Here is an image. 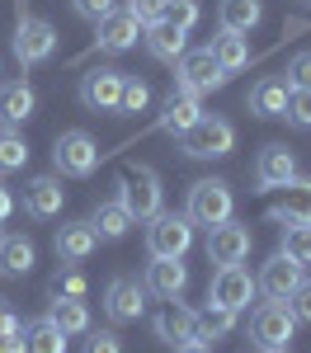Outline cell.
Returning <instances> with one entry per match:
<instances>
[{
	"mask_svg": "<svg viewBox=\"0 0 311 353\" xmlns=\"http://www.w3.org/2000/svg\"><path fill=\"white\" fill-rule=\"evenodd\" d=\"M174 146L189 156V161H222L236 151V128L226 123L222 113H203L189 132L174 137Z\"/></svg>",
	"mask_w": 311,
	"mask_h": 353,
	"instance_id": "obj_1",
	"label": "cell"
},
{
	"mask_svg": "<svg viewBox=\"0 0 311 353\" xmlns=\"http://www.w3.org/2000/svg\"><path fill=\"white\" fill-rule=\"evenodd\" d=\"M118 203L128 208V217H132V221H151L161 208H165L161 174H156L151 165H132V170H123V179H118Z\"/></svg>",
	"mask_w": 311,
	"mask_h": 353,
	"instance_id": "obj_2",
	"label": "cell"
},
{
	"mask_svg": "<svg viewBox=\"0 0 311 353\" xmlns=\"http://www.w3.org/2000/svg\"><path fill=\"white\" fill-rule=\"evenodd\" d=\"M194 250V221L184 212H156L146 221V254L151 259H184Z\"/></svg>",
	"mask_w": 311,
	"mask_h": 353,
	"instance_id": "obj_3",
	"label": "cell"
},
{
	"mask_svg": "<svg viewBox=\"0 0 311 353\" xmlns=\"http://www.w3.org/2000/svg\"><path fill=\"white\" fill-rule=\"evenodd\" d=\"M236 212V193L226 179H198L189 189V203H184V217L194 226H222Z\"/></svg>",
	"mask_w": 311,
	"mask_h": 353,
	"instance_id": "obj_4",
	"label": "cell"
},
{
	"mask_svg": "<svg viewBox=\"0 0 311 353\" xmlns=\"http://www.w3.org/2000/svg\"><path fill=\"white\" fill-rule=\"evenodd\" d=\"M94 165H99V146H94V137H90V132H81V128L57 132V141H52V170L61 174V179H90Z\"/></svg>",
	"mask_w": 311,
	"mask_h": 353,
	"instance_id": "obj_5",
	"label": "cell"
},
{
	"mask_svg": "<svg viewBox=\"0 0 311 353\" xmlns=\"http://www.w3.org/2000/svg\"><path fill=\"white\" fill-rule=\"evenodd\" d=\"M254 278L245 264H222V269L212 273V283H208V301L212 306H222V311H231V316H241V311H250L254 301Z\"/></svg>",
	"mask_w": 311,
	"mask_h": 353,
	"instance_id": "obj_6",
	"label": "cell"
},
{
	"mask_svg": "<svg viewBox=\"0 0 311 353\" xmlns=\"http://www.w3.org/2000/svg\"><path fill=\"white\" fill-rule=\"evenodd\" d=\"M297 334V316L288 311V301H259L250 316V339L259 349H288V339Z\"/></svg>",
	"mask_w": 311,
	"mask_h": 353,
	"instance_id": "obj_7",
	"label": "cell"
},
{
	"mask_svg": "<svg viewBox=\"0 0 311 353\" xmlns=\"http://www.w3.org/2000/svg\"><path fill=\"white\" fill-rule=\"evenodd\" d=\"M123 76L118 66H90L76 85V99H81L90 113H118V94H123Z\"/></svg>",
	"mask_w": 311,
	"mask_h": 353,
	"instance_id": "obj_8",
	"label": "cell"
},
{
	"mask_svg": "<svg viewBox=\"0 0 311 353\" xmlns=\"http://www.w3.org/2000/svg\"><path fill=\"white\" fill-rule=\"evenodd\" d=\"M52 52H57V28L48 19H38V14H19V24H14V57H19V66H43Z\"/></svg>",
	"mask_w": 311,
	"mask_h": 353,
	"instance_id": "obj_9",
	"label": "cell"
},
{
	"mask_svg": "<svg viewBox=\"0 0 311 353\" xmlns=\"http://www.w3.org/2000/svg\"><path fill=\"white\" fill-rule=\"evenodd\" d=\"M226 81H231V76L217 66V57L208 52V48H194V52H184L174 61V85H184V90H194V94L222 90Z\"/></svg>",
	"mask_w": 311,
	"mask_h": 353,
	"instance_id": "obj_10",
	"label": "cell"
},
{
	"mask_svg": "<svg viewBox=\"0 0 311 353\" xmlns=\"http://www.w3.org/2000/svg\"><path fill=\"white\" fill-rule=\"evenodd\" d=\"M104 316H109L113 325H132L146 316V288H141L137 278H113L109 288H104Z\"/></svg>",
	"mask_w": 311,
	"mask_h": 353,
	"instance_id": "obj_11",
	"label": "cell"
},
{
	"mask_svg": "<svg viewBox=\"0 0 311 353\" xmlns=\"http://www.w3.org/2000/svg\"><path fill=\"white\" fill-rule=\"evenodd\" d=\"M250 226H241V221H222V226H208V259L222 269V264H245V254H250Z\"/></svg>",
	"mask_w": 311,
	"mask_h": 353,
	"instance_id": "obj_12",
	"label": "cell"
},
{
	"mask_svg": "<svg viewBox=\"0 0 311 353\" xmlns=\"http://www.w3.org/2000/svg\"><path fill=\"white\" fill-rule=\"evenodd\" d=\"M137 43H141V24L128 10H113V14H104V19L94 24V48H99V52L123 57V52H132Z\"/></svg>",
	"mask_w": 311,
	"mask_h": 353,
	"instance_id": "obj_13",
	"label": "cell"
},
{
	"mask_svg": "<svg viewBox=\"0 0 311 353\" xmlns=\"http://www.w3.org/2000/svg\"><path fill=\"white\" fill-rule=\"evenodd\" d=\"M151 334L156 339H165V344H184V339H198V311L194 306H184V301L174 297L165 301L156 316H151Z\"/></svg>",
	"mask_w": 311,
	"mask_h": 353,
	"instance_id": "obj_14",
	"label": "cell"
},
{
	"mask_svg": "<svg viewBox=\"0 0 311 353\" xmlns=\"http://www.w3.org/2000/svg\"><path fill=\"white\" fill-rule=\"evenodd\" d=\"M288 179H297V156L283 141H269L254 156V189H283Z\"/></svg>",
	"mask_w": 311,
	"mask_h": 353,
	"instance_id": "obj_15",
	"label": "cell"
},
{
	"mask_svg": "<svg viewBox=\"0 0 311 353\" xmlns=\"http://www.w3.org/2000/svg\"><path fill=\"white\" fill-rule=\"evenodd\" d=\"M198 118H203V104H198V94L194 90H184V85H174L165 94V104H161V118H156V128L165 137H179V132H189Z\"/></svg>",
	"mask_w": 311,
	"mask_h": 353,
	"instance_id": "obj_16",
	"label": "cell"
},
{
	"mask_svg": "<svg viewBox=\"0 0 311 353\" xmlns=\"http://www.w3.org/2000/svg\"><path fill=\"white\" fill-rule=\"evenodd\" d=\"M141 288H146L151 297H161V301L184 297V288H189V264H184V259H151L146 273H141Z\"/></svg>",
	"mask_w": 311,
	"mask_h": 353,
	"instance_id": "obj_17",
	"label": "cell"
},
{
	"mask_svg": "<svg viewBox=\"0 0 311 353\" xmlns=\"http://www.w3.org/2000/svg\"><path fill=\"white\" fill-rule=\"evenodd\" d=\"M61 203H66V189H61L57 174H38V179H28V184H24V212L33 221L61 217Z\"/></svg>",
	"mask_w": 311,
	"mask_h": 353,
	"instance_id": "obj_18",
	"label": "cell"
},
{
	"mask_svg": "<svg viewBox=\"0 0 311 353\" xmlns=\"http://www.w3.org/2000/svg\"><path fill=\"white\" fill-rule=\"evenodd\" d=\"M297 283H302V264H292L283 250H279V254H269V264H264L259 278H254V288H259L269 301H288Z\"/></svg>",
	"mask_w": 311,
	"mask_h": 353,
	"instance_id": "obj_19",
	"label": "cell"
},
{
	"mask_svg": "<svg viewBox=\"0 0 311 353\" xmlns=\"http://www.w3.org/2000/svg\"><path fill=\"white\" fill-rule=\"evenodd\" d=\"M57 259H66V264H81V259H90L94 250H99V236H94V226L90 221H66V226H57Z\"/></svg>",
	"mask_w": 311,
	"mask_h": 353,
	"instance_id": "obj_20",
	"label": "cell"
},
{
	"mask_svg": "<svg viewBox=\"0 0 311 353\" xmlns=\"http://www.w3.org/2000/svg\"><path fill=\"white\" fill-rule=\"evenodd\" d=\"M38 264V245L24 231H0V278H24Z\"/></svg>",
	"mask_w": 311,
	"mask_h": 353,
	"instance_id": "obj_21",
	"label": "cell"
},
{
	"mask_svg": "<svg viewBox=\"0 0 311 353\" xmlns=\"http://www.w3.org/2000/svg\"><path fill=\"white\" fill-rule=\"evenodd\" d=\"M33 109H38V90L28 81H0V123H5V128L28 123Z\"/></svg>",
	"mask_w": 311,
	"mask_h": 353,
	"instance_id": "obj_22",
	"label": "cell"
},
{
	"mask_svg": "<svg viewBox=\"0 0 311 353\" xmlns=\"http://www.w3.org/2000/svg\"><path fill=\"white\" fill-rule=\"evenodd\" d=\"M283 203L269 208V217L283 226H311V179H288L283 184Z\"/></svg>",
	"mask_w": 311,
	"mask_h": 353,
	"instance_id": "obj_23",
	"label": "cell"
},
{
	"mask_svg": "<svg viewBox=\"0 0 311 353\" xmlns=\"http://www.w3.org/2000/svg\"><path fill=\"white\" fill-rule=\"evenodd\" d=\"M184 38H189V33H184V28H174V24H165V19H161V24H146V28H141V43H146V52L156 57V61H165V66H174L179 57L189 52V48H184Z\"/></svg>",
	"mask_w": 311,
	"mask_h": 353,
	"instance_id": "obj_24",
	"label": "cell"
},
{
	"mask_svg": "<svg viewBox=\"0 0 311 353\" xmlns=\"http://www.w3.org/2000/svg\"><path fill=\"white\" fill-rule=\"evenodd\" d=\"M288 90H292V85L283 81V76H264V81L250 90L245 104H250L254 118H283V109H288Z\"/></svg>",
	"mask_w": 311,
	"mask_h": 353,
	"instance_id": "obj_25",
	"label": "cell"
},
{
	"mask_svg": "<svg viewBox=\"0 0 311 353\" xmlns=\"http://www.w3.org/2000/svg\"><path fill=\"white\" fill-rule=\"evenodd\" d=\"M208 52L217 57V66H222L226 76H236V71L250 66V43H245V33H226V28H217V38L208 43Z\"/></svg>",
	"mask_w": 311,
	"mask_h": 353,
	"instance_id": "obj_26",
	"label": "cell"
},
{
	"mask_svg": "<svg viewBox=\"0 0 311 353\" xmlns=\"http://www.w3.org/2000/svg\"><path fill=\"white\" fill-rule=\"evenodd\" d=\"M48 321H52L66 339H76V334L90 330V306H85L81 297H52L48 301Z\"/></svg>",
	"mask_w": 311,
	"mask_h": 353,
	"instance_id": "obj_27",
	"label": "cell"
},
{
	"mask_svg": "<svg viewBox=\"0 0 311 353\" xmlns=\"http://www.w3.org/2000/svg\"><path fill=\"white\" fill-rule=\"evenodd\" d=\"M264 19V0H217V24L226 33H250Z\"/></svg>",
	"mask_w": 311,
	"mask_h": 353,
	"instance_id": "obj_28",
	"label": "cell"
},
{
	"mask_svg": "<svg viewBox=\"0 0 311 353\" xmlns=\"http://www.w3.org/2000/svg\"><path fill=\"white\" fill-rule=\"evenodd\" d=\"M90 226H94V236L99 241H123L128 231H132V217H128V208L109 198V203H99L94 212H90Z\"/></svg>",
	"mask_w": 311,
	"mask_h": 353,
	"instance_id": "obj_29",
	"label": "cell"
},
{
	"mask_svg": "<svg viewBox=\"0 0 311 353\" xmlns=\"http://www.w3.org/2000/svg\"><path fill=\"white\" fill-rule=\"evenodd\" d=\"M24 353H66V334L43 316V321L24 325Z\"/></svg>",
	"mask_w": 311,
	"mask_h": 353,
	"instance_id": "obj_30",
	"label": "cell"
},
{
	"mask_svg": "<svg viewBox=\"0 0 311 353\" xmlns=\"http://www.w3.org/2000/svg\"><path fill=\"white\" fill-rule=\"evenodd\" d=\"M231 330H236V316H231V311L212 306V301L198 311V339H203V344H217V339H226Z\"/></svg>",
	"mask_w": 311,
	"mask_h": 353,
	"instance_id": "obj_31",
	"label": "cell"
},
{
	"mask_svg": "<svg viewBox=\"0 0 311 353\" xmlns=\"http://www.w3.org/2000/svg\"><path fill=\"white\" fill-rule=\"evenodd\" d=\"M151 109V85L141 76H123V94H118V113L113 118H132V113Z\"/></svg>",
	"mask_w": 311,
	"mask_h": 353,
	"instance_id": "obj_32",
	"label": "cell"
},
{
	"mask_svg": "<svg viewBox=\"0 0 311 353\" xmlns=\"http://www.w3.org/2000/svg\"><path fill=\"white\" fill-rule=\"evenodd\" d=\"M28 165V141L14 128H0V174H14Z\"/></svg>",
	"mask_w": 311,
	"mask_h": 353,
	"instance_id": "obj_33",
	"label": "cell"
},
{
	"mask_svg": "<svg viewBox=\"0 0 311 353\" xmlns=\"http://www.w3.org/2000/svg\"><path fill=\"white\" fill-rule=\"evenodd\" d=\"M283 254L292 259V264H302L307 269L311 264V226H283Z\"/></svg>",
	"mask_w": 311,
	"mask_h": 353,
	"instance_id": "obj_34",
	"label": "cell"
},
{
	"mask_svg": "<svg viewBox=\"0 0 311 353\" xmlns=\"http://www.w3.org/2000/svg\"><path fill=\"white\" fill-rule=\"evenodd\" d=\"M85 292H90V283H85L81 269H61L52 283H48V297H81L85 301Z\"/></svg>",
	"mask_w": 311,
	"mask_h": 353,
	"instance_id": "obj_35",
	"label": "cell"
},
{
	"mask_svg": "<svg viewBox=\"0 0 311 353\" xmlns=\"http://www.w3.org/2000/svg\"><path fill=\"white\" fill-rule=\"evenodd\" d=\"M283 118H288L292 128L307 132L311 128V90H288V109H283Z\"/></svg>",
	"mask_w": 311,
	"mask_h": 353,
	"instance_id": "obj_36",
	"label": "cell"
},
{
	"mask_svg": "<svg viewBox=\"0 0 311 353\" xmlns=\"http://www.w3.org/2000/svg\"><path fill=\"white\" fill-rule=\"evenodd\" d=\"M165 24L189 33V28L198 24V0H165Z\"/></svg>",
	"mask_w": 311,
	"mask_h": 353,
	"instance_id": "obj_37",
	"label": "cell"
},
{
	"mask_svg": "<svg viewBox=\"0 0 311 353\" xmlns=\"http://www.w3.org/2000/svg\"><path fill=\"white\" fill-rule=\"evenodd\" d=\"M81 353H123V339H118V330H85Z\"/></svg>",
	"mask_w": 311,
	"mask_h": 353,
	"instance_id": "obj_38",
	"label": "cell"
},
{
	"mask_svg": "<svg viewBox=\"0 0 311 353\" xmlns=\"http://www.w3.org/2000/svg\"><path fill=\"white\" fill-rule=\"evenodd\" d=\"M128 14H132L141 28L161 24V19H165V0H128Z\"/></svg>",
	"mask_w": 311,
	"mask_h": 353,
	"instance_id": "obj_39",
	"label": "cell"
},
{
	"mask_svg": "<svg viewBox=\"0 0 311 353\" xmlns=\"http://www.w3.org/2000/svg\"><path fill=\"white\" fill-rule=\"evenodd\" d=\"M113 10H118L113 0H71V14L85 19V24H99L104 14H113Z\"/></svg>",
	"mask_w": 311,
	"mask_h": 353,
	"instance_id": "obj_40",
	"label": "cell"
},
{
	"mask_svg": "<svg viewBox=\"0 0 311 353\" xmlns=\"http://www.w3.org/2000/svg\"><path fill=\"white\" fill-rule=\"evenodd\" d=\"M283 81L292 85V90H311V52H297L288 61V71H283Z\"/></svg>",
	"mask_w": 311,
	"mask_h": 353,
	"instance_id": "obj_41",
	"label": "cell"
},
{
	"mask_svg": "<svg viewBox=\"0 0 311 353\" xmlns=\"http://www.w3.org/2000/svg\"><path fill=\"white\" fill-rule=\"evenodd\" d=\"M288 311H292L297 321H307V325H311V283H307V278L292 288V297H288Z\"/></svg>",
	"mask_w": 311,
	"mask_h": 353,
	"instance_id": "obj_42",
	"label": "cell"
},
{
	"mask_svg": "<svg viewBox=\"0 0 311 353\" xmlns=\"http://www.w3.org/2000/svg\"><path fill=\"white\" fill-rule=\"evenodd\" d=\"M0 353H24V330L19 334H0Z\"/></svg>",
	"mask_w": 311,
	"mask_h": 353,
	"instance_id": "obj_43",
	"label": "cell"
},
{
	"mask_svg": "<svg viewBox=\"0 0 311 353\" xmlns=\"http://www.w3.org/2000/svg\"><path fill=\"white\" fill-rule=\"evenodd\" d=\"M10 212H14V193H10L5 184H0V226L10 221Z\"/></svg>",
	"mask_w": 311,
	"mask_h": 353,
	"instance_id": "obj_44",
	"label": "cell"
},
{
	"mask_svg": "<svg viewBox=\"0 0 311 353\" xmlns=\"http://www.w3.org/2000/svg\"><path fill=\"white\" fill-rule=\"evenodd\" d=\"M174 353H212V344H203V339H184V344H174Z\"/></svg>",
	"mask_w": 311,
	"mask_h": 353,
	"instance_id": "obj_45",
	"label": "cell"
},
{
	"mask_svg": "<svg viewBox=\"0 0 311 353\" xmlns=\"http://www.w3.org/2000/svg\"><path fill=\"white\" fill-rule=\"evenodd\" d=\"M259 353H288V349H259Z\"/></svg>",
	"mask_w": 311,
	"mask_h": 353,
	"instance_id": "obj_46",
	"label": "cell"
},
{
	"mask_svg": "<svg viewBox=\"0 0 311 353\" xmlns=\"http://www.w3.org/2000/svg\"><path fill=\"white\" fill-rule=\"evenodd\" d=\"M0 311H5V306H0Z\"/></svg>",
	"mask_w": 311,
	"mask_h": 353,
	"instance_id": "obj_47",
	"label": "cell"
},
{
	"mask_svg": "<svg viewBox=\"0 0 311 353\" xmlns=\"http://www.w3.org/2000/svg\"><path fill=\"white\" fill-rule=\"evenodd\" d=\"M0 76H5V71H0Z\"/></svg>",
	"mask_w": 311,
	"mask_h": 353,
	"instance_id": "obj_48",
	"label": "cell"
}]
</instances>
